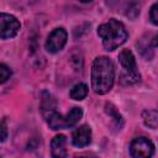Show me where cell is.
<instances>
[{
	"mask_svg": "<svg viewBox=\"0 0 158 158\" xmlns=\"http://www.w3.org/2000/svg\"><path fill=\"white\" fill-rule=\"evenodd\" d=\"M106 112L112 117V120L116 122V125H117L118 127L122 126V123H123L122 117H121V115L117 112V110H116L111 104H106Z\"/></svg>",
	"mask_w": 158,
	"mask_h": 158,
	"instance_id": "cell-14",
	"label": "cell"
},
{
	"mask_svg": "<svg viewBox=\"0 0 158 158\" xmlns=\"http://www.w3.org/2000/svg\"><path fill=\"white\" fill-rule=\"evenodd\" d=\"M152 46L156 47V48H158V33L152 38Z\"/></svg>",
	"mask_w": 158,
	"mask_h": 158,
	"instance_id": "cell-18",
	"label": "cell"
},
{
	"mask_svg": "<svg viewBox=\"0 0 158 158\" xmlns=\"http://www.w3.org/2000/svg\"><path fill=\"white\" fill-rule=\"evenodd\" d=\"M7 137V128H6V122H1V142H4Z\"/></svg>",
	"mask_w": 158,
	"mask_h": 158,
	"instance_id": "cell-17",
	"label": "cell"
},
{
	"mask_svg": "<svg viewBox=\"0 0 158 158\" xmlns=\"http://www.w3.org/2000/svg\"><path fill=\"white\" fill-rule=\"evenodd\" d=\"M115 81V67L110 58L96 57L91 67V86L96 94L109 93Z\"/></svg>",
	"mask_w": 158,
	"mask_h": 158,
	"instance_id": "cell-1",
	"label": "cell"
},
{
	"mask_svg": "<svg viewBox=\"0 0 158 158\" xmlns=\"http://www.w3.org/2000/svg\"><path fill=\"white\" fill-rule=\"evenodd\" d=\"M67 37H68V35H67V31L64 28L59 27V28L53 30L49 33V36H48V38L46 41V49L49 53H57V52H59L65 46Z\"/></svg>",
	"mask_w": 158,
	"mask_h": 158,
	"instance_id": "cell-6",
	"label": "cell"
},
{
	"mask_svg": "<svg viewBox=\"0 0 158 158\" xmlns=\"http://www.w3.org/2000/svg\"><path fill=\"white\" fill-rule=\"evenodd\" d=\"M130 152L132 157L136 158H147L153 156L154 146L153 143L146 137H137L131 142Z\"/></svg>",
	"mask_w": 158,
	"mask_h": 158,
	"instance_id": "cell-5",
	"label": "cell"
},
{
	"mask_svg": "<svg viewBox=\"0 0 158 158\" xmlns=\"http://www.w3.org/2000/svg\"><path fill=\"white\" fill-rule=\"evenodd\" d=\"M149 20L153 25L158 26V2H156L152 7H151V11H149Z\"/></svg>",
	"mask_w": 158,
	"mask_h": 158,
	"instance_id": "cell-16",
	"label": "cell"
},
{
	"mask_svg": "<svg viewBox=\"0 0 158 158\" xmlns=\"http://www.w3.org/2000/svg\"><path fill=\"white\" fill-rule=\"evenodd\" d=\"M20 22L17 21V19L10 14H5L2 12L0 16V37L2 40H9L12 38L17 35V32L20 31Z\"/></svg>",
	"mask_w": 158,
	"mask_h": 158,
	"instance_id": "cell-4",
	"label": "cell"
},
{
	"mask_svg": "<svg viewBox=\"0 0 158 158\" xmlns=\"http://www.w3.org/2000/svg\"><path fill=\"white\" fill-rule=\"evenodd\" d=\"M86 95H88V86H86V84H84V83L75 84V85L72 88V90H70V98H72L73 100L80 101V100L85 99Z\"/></svg>",
	"mask_w": 158,
	"mask_h": 158,
	"instance_id": "cell-11",
	"label": "cell"
},
{
	"mask_svg": "<svg viewBox=\"0 0 158 158\" xmlns=\"http://www.w3.org/2000/svg\"><path fill=\"white\" fill-rule=\"evenodd\" d=\"M98 35L102 41V46L106 51H114L123 44L128 37V33L122 22L110 19L107 22L98 27Z\"/></svg>",
	"mask_w": 158,
	"mask_h": 158,
	"instance_id": "cell-2",
	"label": "cell"
},
{
	"mask_svg": "<svg viewBox=\"0 0 158 158\" xmlns=\"http://www.w3.org/2000/svg\"><path fill=\"white\" fill-rule=\"evenodd\" d=\"M47 123L49 125V127L52 130H62V128H68L67 127V122H65V117H63L60 114H58L56 110L51 111L49 114H47L46 116Z\"/></svg>",
	"mask_w": 158,
	"mask_h": 158,
	"instance_id": "cell-9",
	"label": "cell"
},
{
	"mask_svg": "<svg viewBox=\"0 0 158 158\" xmlns=\"http://www.w3.org/2000/svg\"><path fill=\"white\" fill-rule=\"evenodd\" d=\"M143 122L147 127L157 130L158 128V110H146L142 112Z\"/></svg>",
	"mask_w": 158,
	"mask_h": 158,
	"instance_id": "cell-10",
	"label": "cell"
},
{
	"mask_svg": "<svg viewBox=\"0 0 158 158\" xmlns=\"http://www.w3.org/2000/svg\"><path fill=\"white\" fill-rule=\"evenodd\" d=\"M11 75V70L7 65L5 64H0V79H1V83H5Z\"/></svg>",
	"mask_w": 158,
	"mask_h": 158,
	"instance_id": "cell-15",
	"label": "cell"
},
{
	"mask_svg": "<svg viewBox=\"0 0 158 158\" xmlns=\"http://www.w3.org/2000/svg\"><path fill=\"white\" fill-rule=\"evenodd\" d=\"M83 116V110L80 107H73L65 116V122H67V127H72L74 126Z\"/></svg>",
	"mask_w": 158,
	"mask_h": 158,
	"instance_id": "cell-12",
	"label": "cell"
},
{
	"mask_svg": "<svg viewBox=\"0 0 158 158\" xmlns=\"http://www.w3.org/2000/svg\"><path fill=\"white\" fill-rule=\"evenodd\" d=\"M42 114L43 116H46L47 114H49L51 111H53L56 109V102L53 100V98L48 94V93H43L42 95Z\"/></svg>",
	"mask_w": 158,
	"mask_h": 158,
	"instance_id": "cell-13",
	"label": "cell"
},
{
	"mask_svg": "<svg viewBox=\"0 0 158 158\" xmlns=\"http://www.w3.org/2000/svg\"><path fill=\"white\" fill-rule=\"evenodd\" d=\"M67 138L64 135H57L53 137V139L51 141V152L53 157L57 158H62L67 156Z\"/></svg>",
	"mask_w": 158,
	"mask_h": 158,
	"instance_id": "cell-8",
	"label": "cell"
},
{
	"mask_svg": "<svg viewBox=\"0 0 158 158\" xmlns=\"http://www.w3.org/2000/svg\"><path fill=\"white\" fill-rule=\"evenodd\" d=\"M91 141V128L88 125H83L77 128L72 135V142L75 147L83 148L88 146Z\"/></svg>",
	"mask_w": 158,
	"mask_h": 158,
	"instance_id": "cell-7",
	"label": "cell"
},
{
	"mask_svg": "<svg viewBox=\"0 0 158 158\" xmlns=\"http://www.w3.org/2000/svg\"><path fill=\"white\" fill-rule=\"evenodd\" d=\"M118 60L122 67L120 81L125 85H132V84L138 83L141 79V74L137 69V64H136L133 53L130 49H123L118 54Z\"/></svg>",
	"mask_w": 158,
	"mask_h": 158,
	"instance_id": "cell-3",
	"label": "cell"
},
{
	"mask_svg": "<svg viewBox=\"0 0 158 158\" xmlns=\"http://www.w3.org/2000/svg\"><path fill=\"white\" fill-rule=\"evenodd\" d=\"M79 1H81V2H90V1H93V0H79Z\"/></svg>",
	"mask_w": 158,
	"mask_h": 158,
	"instance_id": "cell-19",
	"label": "cell"
}]
</instances>
